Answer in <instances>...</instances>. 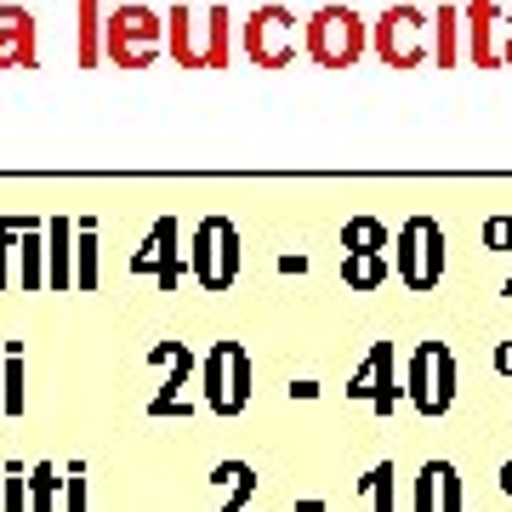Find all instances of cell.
Returning a JSON list of instances; mask_svg holds the SVG:
<instances>
[{
  "label": "cell",
  "mask_w": 512,
  "mask_h": 512,
  "mask_svg": "<svg viewBox=\"0 0 512 512\" xmlns=\"http://www.w3.org/2000/svg\"><path fill=\"white\" fill-rule=\"evenodd\" d=\"M302 52H308L319 69H353V63L370 52V23L359 18L353 6H319V12L302 23Z\"/></svg>",
  "instance_id": "6da1fadb"
},
{
  "label": "cell",
  "mask_w": 512,
  "mask_h": 512,
  "mask_svg": "<svg viewBox=\"0 0 512 512\" xmlns=\"http://www.w3.org/2000/svg\"><path fill=\"white\" fill-rule=\"evenodd\" d=\"M160 46L165 23L154 6H114L103 23V57L114 69H148V63H160Z\"/></svg>",
  "instance_id": "7a4b0ae2"
},
{
  "label": "cell",
  "mask_w": 512,
  "mask_h": 512,
  "mask_svg": "<svg viewBox=\"0 0 512 512\" xmlns=\"http://www.w3.org/2000/svg\"><path fill=\"white\" fill-rule=\"evenodd\" d=\"M370 52L382 57L387 69H421L433 46H427V12L421 6H387L382 18L370 23Z\"/></svg>",
  "instance_id": "3957f363"
},
{
  "label": "cell",
  "mask_w": 512,
  "mask_h": 512,
  "mask_svg": "<svg viewBox=\"0 0 512 512\" xmlns=\"http://www.w3.org/2000/svg\"><path fill=\"white\" fill-rule=\"evenodd\" d=\"M393 274L421 296L444 279V228L433 217H410L399 228V239H393Z\"/></svg>",
  "instance_id": "277c9868"
},
{
  "label": "cell",
  "mask_w": 512,
  "mask_h": 512,
  "mask_svg": "<svg viewBox=\"0 0 512 512\" xmlns=\"http://www.w3.org/2000/svg\"><path fill=\"white\" fill-rule=\"evenodd\" d=\"M188 268L200 279L205 291H228L245 268V256H239V228L228 217H205L188 239Z\"/></svg>",
  "instance_id": "5b68a950"
},
{
  "label": "cell",
  "mask_w": 512,
  "mask_h": 512,
  "mask_svg": "<svg viewBox=\"0 0 512 512\" xmlns=\"http://www.w3.org/2000/svg\"><path fill=\"white\" fill-rule=\"evenodd\" d=\"M239 46L251 57L256 69H285L302 46V29H296V12L291 6H256L245 29H239Z\"/></svg>",
  "instance_id": "8992f818"
},
{
  "label": "cell",
  "mask_w": 512,
  "mask_h": 512,
  "mask_svg": "<svg viewBox=\"0 0 512 512\" xmlns=\"http://www.w3.org/2000/svg\"><path fill=\"white\" fill-rule=\"evenodd\" d=\"M205 404L217 416H239L251 404V348L245 342H217L205 353Z\"/></svg>",
  "instance_id": "52a82bcc"
},
{
  "label": "cell",
  "mask_w": 512,
  "mask_h": 512,
  "mask_svg": "<svg viewBox=\"0 0 512 512\" xmlns=\"http://www.w3.org/2000/svg\"><path fill=\"white\" fill-rule=\"evenodd\" d=\"M183 239H177V217H160L154 228H148L143 251L131 256V268L137 274H154L160 279V291H177V279H183Z\"/></svg>",
  "instance_id": "ba28073f"
},
{
  "label": "cell",
  "mask_w": 512,
  "mask_h": 512,
  "mask_svg": "<svg viewBox=\"0 0 512 512\" xmlns=\"http://www.w3.org/2000/svg\"><path fill=\"white\" fill-rule=\"evenodd\" d=\"M461 29H467V63L473 69H501V46H495L501 12H495V0H467L461 6Z\"/></svg>",
  "instance_id": "9c48e42d"
},
{
  "label": "cell",
  "mask_w": 512,
  "mask_h": 512,
  "mask_svg": "<svg viewBox=\"0 0 512 512\" xmlns=\"http://www.w3.org/2000/svg\"><path fill=\"white\" fill-rule=\"evenodd\" d=\"M0 69H35V12L29 6H0Z\"/></svg>",
  "instance_id": "30bf717a"
},
{
  "label": "cell",
  "mask_w": 512,
  "mask_h": 512,
  "mask_svg": "<svg viewBox=\"0 0 512 512\" xmlns=\"http://www.w3.org/2000/svg\"><path fill=\"white\" fill-rule=\"evenodd\" d=\"M416 512H461V473L456 461H427L416 478Z\"/></svg>",
  "instance_id": "8fae6325"
},
{
  "label": "cell",
  "mask_w": 512,
  "mask_h": 512,
  "mask_svg": "<svg viewBox=\"0 0 512 512\" xmlns=\"http://www.w3.org/2000/svg\"><path fill=\"white\" fill-rule=\"evenodd\" d=\"M148 365H165V387H160V399L148 404V410H154V416H171V410H177V387L194 376V365H200V359H194L183 342H160V348L148 353Z\"/></svg>",
  "instance_id": "7c38bea8"
},
{
  "label": "cell",
  "mask_w": 512,
  "mask_h": 512,
  "mask_svg": "<svg viewBox=\"0 0 512 512\" xmlns=\"http://www.w3.org/2000/svg\"><path fill=\"white\" fill-rule=\"evenodd\" d=\"M74 12H80V23H74V63L97 69L103 63V23H109V12H103V0H74Z\"/></svg>",
  "instance_id": "4fadbf2b"
},
{
  "label": "cell",
  "mask_w": 512,
  "mask_h": 512,
  "mask_svg": "<svg viewBox=\"0 0 512 512\" xmlns=\"http://www.w3.org/2000/svg\"><path fill=\"white\" fill-rule=\"evenodd\" d=\"M69 217H46V285L52 291H74V251H69Z\"/></svg>",
  "instance_id": "5bb4252c"
},
{
  "label": "cell",
  "mask_w": 512,
  "mask_h": 512,
  "mask_svg": "<svg viewBox=\"0 0 512 512\" xmlns=\"http://www.w3.org/2000/svg\"><path fill=\"white\" fill-rule=\"evenodd\" d=\"M370 370V410L376 416H393V404H399V370H393V342H376L365 359Z\"/></svg>",
  "instance_id": "9a60e30c"
},
{
  "label": "cell",
  "mask_w": 512,
  "mask_h": 512,
  "mask_svg": "<svg viewBox=\"0 0 512 512\" xmlns=\"http://www.w3.org/2000/svg\"><path fill=\"white\" fill-rule=\"evenodd\" d=\"M194 29H200V23H194L188 6H171V12H165V52L177 57L183 69H205V46L194 40Z\"/></svg>",
  "instance_id": "2e32d148"
},
{
  "label": "cell",
  "mask_w": 512,
  "mask_h": 512,
  "mask_svg": "<svg viewBox=\"0 0 512 512\" xmlns=\"http://www.w3.org/2000/svg\"><path fill=\"white\" fill-rule=\"evenodd\" d=\"M461 40H467L461 12L456 6H439V12H433V69H456L461 63Z\"/></svg>",
  "instance_id": "e0dca14e"
},
{
  "label": "cell",
  "mask_w": 512,
  "mask_h": 512,
  "mask_svg": "<svg viewBox=\"0 0 512 512\" xmlns=\"http://www.w3.org/2000/svg\"><path fill=\"white\" fill-rule=\"evenodd\" d=\"M18 262H23V291L46 285V222L29 217V228L18 234Z\"/></svg>",
  "instance_id": "ac0fdd59"
},
{
  "label": "cell",
  "mask_w": 512,
  "mask_h": 512,
  "mask_svg": "<svg viewBox=\"0 0 512 512\" xmlns=\"http://www.w3.org/2000/svg\"><path fill=\"white\" fill-rule=\"evenodd\" d=\"M342 285L348 291H376V285H387V256L382 251H342Z\"/></svg>",
  "instance_id": "d6986e66"
},
{
  "label": "cell",
  "mask_w": 512,
  "mask_h": 512,
  "mask_svg": "<svg viewBox=\"0 0 512 512\" xmlns=\"http://www.w3.org/2000/svg\"><path fill=\"white\" fill-rule=\"evenodd\" d=\"M433 353H439V342H421L416 359H410V376H404L410 404H416L421 416H433Z\"/></svg>",
  "instance_id": "ffe728a7"
},
{
  "label": "cell",
  "mask_w": 512,
  "mask_h": 512,
  "mask_svg": "<svg viewBox=\"0 0 512 512\" xmlns=\"http://www.w3.org/2000/svg\"><path fill=\"white\" fill-rule=\"evenodd\" d=\"M74 291H97V222L74 228Z\"/></svg>",
  "instance_id": "44dd1931"
},
{
  "label": "cell",
  "mask_w": 512,
  "mask_h": 512,
  "mask_svg": "<svg viewBox=\"0 0 512 512\" xmlns=\"http://www.w3.org/2000/svg\"><path fill=\"white\" fill-rule=\"evenodd\" d=\"M228 46H234V18H228V6H211V18H205V69H228Z\"/></svg>",
  "instance_id": "7402d4cb"
},
{
  "label": "cell",
  "mask_w": 512,
  "mask_h": 512,
  "mask_svg": "<svg viewBox=\"0 0 512 512\" xmlns=\"http://www.w3.org/2000/svg\"><path fill=\"white\" fill-rule=\"evenodd\" d=\"M0 410H6V416H23V353H18V342H6V359H0Z\"/></svg>",
  "instance_id": "603a6c76"
},
{
  "label": "cell",
  "mask_w": 512,
  "mask_h": 512,
  "mask_svg": "<svg viewBox=\"0 0 512 512\" xmlns=\"http://www.w3.org/2000/svg\"><path fill=\"white\" fill-rule=\"evenodd\" d=\"M342 251H382L387 256V222L382 217H348L342 222Z\"/></svg>",
  "instance_id": "cb8c5ba5"
},
{
  "label": "cell",
  "mask_w": 512,
  "mask_h": 512,
  "mask_svg": "<svg viewBox=\"0 0 512 512\" xmlns=\"http://www.w3.org/2000/svg\"><path fill=\"white\" fill-rule=\"evenodd\" d=\"M456 404V353L439 342V353H433V416H444Z\"/></svg>",
  "instance_id": "d4e9b609"
},
{
  "label": "cell",
  "mask_w": 512,
  "mask_h": 512,
  "mask_svg": "<svg viewBox=\"0 0 512 512\" xmlns=\"http://www.w3.org/2000/svg\"><path fill=\"white\" fill-rule=\"evenodd\" d=\"M23 228H29V217H0V291L12 285V256H18Z\"/></svg>",
  "instance_id": "484cf974"
},
{
  "label": "cell",
  "mask_w": 512,
  "mask_h": 512,
  "mask_svg": "<svg viewBox=\"0 0 512 512\" xmlns=\"http://www.w3.org/2000/svg\"><path fill=\"white\" fill-rule=\"evenodd\" d=\"M29 495H35V507H29V512H52V501H57V473L46 467V461L29 473Z\"/></svg>",
  "instance_id": "4316f807"
},
{
  "label": "cell",
  "mask_w": 512,
  "mask_h": 512,
  "mask_svg": "<svg viewBox=\"0 0 512 512\" xmlns=\"http://www.w3.org/2000/svg\"><path fill=\"white\" fill-rule=\"evenodd\" d=\"M365 490H370V501H376V512H393V461H382V467H370Z\"/></svg>",
  "instance_id": "83f0119b"
},
{
  "label": "cell",
  "mask_w": 512,
  "mask_h": 512,
  "mask_svg": "<svg viewBox=\"0 0 512 512\" xmlns=\"http://www.w3.org/2000/svg\"><path fill=\"white\" fill-rule=\"evenodd\" d=\"M478 245H484V251H512V217H507V211L478 228Z\"/></svg>",
  "instance_id": "f1b7e54d"
},
{
  "label": "cell",
  "mask_w": 512,
  "mask_h": 512,
  "mask_svg": "<svg viewBox=\"0 0 512 512\" xmlns=\"http://www.w3.org/2000/svg\"><path fill=\"white\" fill-rule=\"evenodd\" d=\"M6 512H23V467H12L6 478Z\"/></svg>",
  "instance_id": "f546056e"
},
{
  "label": "cell",
  "mask_w": 512,
  "mask_h": 512,
  "mask_svg": "<svg viewBox=\"0 0 512 512\" xmlns=\"http://www.w3.org/2000/svg\"><path fill=\"white\" fill-rule=\"evenodd\" d=\"M69 512H86V478L69 473Z\"/></svg>",
  "instance_id": "4dcf8cb0"
},
{
  "label": "cell",
  "mask_w": 512,
  "mask_h": 512,
  "mask_svg": "<svg viewBox=\"0 0 512 512\" xmlns=\"http://www.w3.org/2000/svg\"><path fill=\"white\" fill-rule=\"evenodd\" d=\"M495 370H501V376H512V342H495Z\"/></svg>",
  "instance_id": "1f68e13d"
},
{
  "label": "cell",
  "mask_w": 512,
  "mask_h": 512,
  "mask_svg": "<svg viewBox=\"0 0 512 512\" xmlns=\"http://www.w3.org/2000/svg\"><path fill=\"white\" fill-rule=\"evenodd\" d=\"M501 29H507V40H501V69H512V12L501 18Z\"/></svg>",
  "instance_id": "d6a6232c"
},
{
  "label": "cell",
  "mask_w": 512,
  "mask_h": 512,
  "mask_svg": "<svg viewBox=\"0 0 512 512\" xmlns=\"http://www.w3.org/2000/svg\"><path fill=\"white\" fill-rule=\"evenodd\" d=\"M291 399H319V382H291Z\"/></svg>",
  "instance_id": "836d02e7"
},
{
  "label": "cell",
  "mask_w": 512,
  "mask_h": 512,
  "mask_svg": "<svg viewBox=\"0 0 512 512\" xmlns=\"http://www.w3.org/2000/svg\"><path fill=\"white\" fill-rule=\"evenodd\" d=\"M501 490L512 495V461H507V467H501Z\"/></svg>",
  "instance_id": "e575fe53"
},
{
  "label": "cell",
  "mask_w": 512,
  "mask_h": 512,
  "mask_svg": "<svg viewBox=\"0 0 512 512\" xmlns=\"http://www.w3.org/2000/svg\"><path fill=\"white\" fill-rule=\"evenodd\" d=\"M501 296H512V274H507V285H501Z\"/></svg>",
  "instance_id": "d590c367"
}]
</instances>
